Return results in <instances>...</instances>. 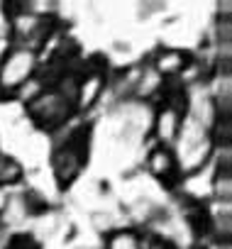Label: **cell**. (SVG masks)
Returning a JSON list of instances; mask_svg holds the SVG:
<instances>
[{"label": "cell", "instance_id": "6da1fadb", "mask_svg": "<svg viewBox=\"0 0 232 249\" xmlns=\"http://www.w3.org/2000/svg\"><path fill=\"white\" fill-rule=\"evenodd\" d=\"M37 54L25 47H15L8 52L0 66V90H20L30 78H35Z\"/></svg>", "mask_w": 232, "mask_h": 249}, {"label": "cell", "instance_id": "7a4b0ae2", "mask_svg": "<svg viewBox=\"0 0 232 249\" xmlns=\"http://www.w3.org/2000/svg\"><path fill=\"white\" fill-rule=\"evenodd\" d=\"M71 107H73V105H71L64 95H59L56 90L39 93V95L30 103L32 117H35L39 124H44V127H52V124L64 122V120L71 115Z\"/></svg>", "mask_w": 232, "mask_h": 249}, {"label": "cell", "instance_id": "3957f363", "mask_svg": "<svg viewBox=\"0 0 232 249\" xmlns=\"http://www.w3.org/2000/svg\"><path fill=\"white\" fill-rule=\"evenodd\" d=\"M81 161H83V149L76 147V140H71L69 144H64L56 157H54V169H56V176L61 183H69L78 169H81Z\"/></svg>", "mask_w": 232, "mask_h": 249}, {"label": "cell", "instance_id": "277c9868", "mask_svg": "<svg viewBox=\"0 0 232 249\" xmlns=\"http://www.w3.org/2000/svg\"><path fill=\"white\" fill-rule=\"evenodd\" d=\"M178 127L181 124H178V110L176 107H164L154 120V132L164 142H174V137L178 135Z\"/></svg>", "mask_w": 232, "mask_h": 249}, {"label": "cell", "instance_id": "5b68a950", "mask_svg": "<svg viewBox=\"0 0 232 249\" xmlns=\"http://www.w3.org/2000/svg\"><path fill=\"white\" fill-rule=\"evenodd\" d=\"M186 64H188V59H186L183 52L169 49V52H161V54L154 59V71H157L159 76H176V73H181V71L186 69Z\"/></svg>", "mask_w": 232, "mask_h": 249}, {"label": "cell", "instance_id": "8992f818", "mask_svg": "<svg viewBox=\"0 0 232 249\" xmlns=\"http://www.w3.org/2000/svg\"><path fill=\"white\" fill-rule=\"evenodd\" d=\"M174 169H176V157H174L166 147H159V149H154V152L149 154V171H152L154 176L166 178V176L174 174Z\"/></svg>", "mask_w": 232, "mask_h": 249}, {"label": "cell", "instance_id": "52a82bcc", "mask_svg": "<svg viewBox=\"0 0 232 249\" xmlns=\"http://www.w3.org/2000/svg\"><path fill=\"white\" fill-rule=\"evenodd\" d=\"M100 88H103V76H100V73H90V76H86L83 83H78V95H76L78 105H83V107L90 105V103L98 98Z\"/></svg>", "mask_w": 232, "mask_h": 249}, {"label": "cell", "instance_id": "ba28073f", "mask_svg": "<svg viewBox=\"0 0 232 249\" xmlns=\"http://www.w3.org/2000/svg\"><path fill=\"white\" fill-rule=\"evenodd\" d=\"M22 176V166L13 159V157H0V186H8L20 181Z\"/></svg>", "mask_w": 232, "mask_h": 249}, {"label": "cell", "instance_id": "9c48e42d", "mask_svg": "<svg viewBox=\"0 0 232 249\" xmlns=\"http://www.w3.org/2000/svg\"><path fill=\"white\" fill-rule=\"evenodd\" d=\"M107 249H140V239L135 232H127V230H120L110 234L107 239Z\"/></svg>", "mask_w": 232, "mask_h": 249}, {"label": "cell", "instance_id": "30bf717a", "mask_svg": "<svg viewBox=\"0 0 232 249\" xmlns=\"http://www.w3.org/2000/svg\"><path fill=\"white\" fill-rule=\"evenodd\" d=\"M213 193H215L217 200H230V196H232V176H230V171L217 169V174L213 178Z\"/></svg>", "mask_w": 232, "mask_h": 249}, {"label": "cell", "instance_id": "8fae6325", "mask_svg": "<svg viewBox=\"0 0 232 249\" xmlns=\"http://www.w3.org/2000/svg\"><path fill=\"white\" fill-rule=\"evenodd\" d=\"M8 249H35V242H32L30 237H18Z\"/></svg>", "mask_w": 232, "mask_h": 249}, {"label": "cell", "instance_id": "7c38bea8", "mask_svg": "<svg viewBox=\"0 0 232 249\" xmlns=\"http://www.w3.org/2000/svg\"><path fill=\"white\" fill-rule=\"evenodd\" d=\"M5 205H8V196H5V191L0 188V213L5 210Z\"/></svg>", "mask_w": 232, "mask_h": 249}]
</instances>
